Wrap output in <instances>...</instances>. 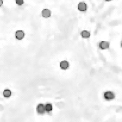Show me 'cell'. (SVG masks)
<instances>
[{"instance_id": "6da1fadb", "label": "cell", "mask_w": 122, "mask_h": 122, "mask_svg": "<svg viewBox=\"0 0 122 122\" xmlns=\"http://www.w3.org/2000/svg\"><path fill=\"white\" fill-rule=\"evenodd\" d=\"M104 97L107 101H110L115 98V95L114 92L111 91H107L104 94Z\"/></svg>"}, {"instance_id": "7a4b0ae2", "label": "cell", "mask_w": 122, "mask_h": 122, "mask_svg": "<svg viewBox=\"0 0 122 122\" xmlns=\"http://www.w3.org/2000/svg\"><path fill=\"white\" fill-rule=\"evenodd\" d=\"M110 47V44L109 42H106V41H101L100 44H99V47L101 49H107L109 48Z\"/></svg>"}, {"instance_id": "3957f363", "label": "cell", "mask_w": 122, "mask_h": 122, "mask_svg": "<svg viewBox=\"0 0 122 122\" xmlns=\"http://www.w3.org/2000/svg\"><path fill=\"white\" fill-rule=\"evenodd\" d=\"M16 38L18 40H22L25 37V32L23 30H17L15 33Z\"/></svg>"}, {"instance_id": "277c9868", "label": "cell", "mask_w": 122, "mask_h": 122, "mask_svg": "<svg viewBox=\"0 0 122 122\" xmlns=\"http://www.w3.org/2000/svg\"><path fill=\"white\" fill-rule=\"evenodd\" d=\"M78 10L80 11H82V12H85L87 10V5L84 2H80L79 4H78Z\"/></svg>"}, {"instance_id": "5b68a950", "label": "cell", "mask_w": 122, "mask_h": 122, "mask_svg": "<svg viewBox=\"0 0 122 122\" xmlns=\"http://www.w3.org/2000/svg\"><path fill=\"white\" fill-rule=\"evenodd\" d=\"M37 112L39 114H44L45 112V107L44 104H40L38 105L37 107Z\"/></svg>"}, {"instance_id": "8992f818", "label": "cell", "mask_w": 122, "mask_h": 122, "mask_svg": "<svg viewBox=\"0 0 122 122\" xmlns=\"http://www.w3.org/2000/svg\"><path fill=\"white\" fill-rule=\"evenodd\" d=\"M51 11L48 9H44L42 10V15L44 18H49V17L51 16Z\"/></svg>"}, {"instance_id": "52a82bcc", "label": "cell", "mask_w": 122, "mask_h": 122, "mask_svg": "<svg viewBox=\"0 0 122 122\" xmlns=\"http://www.w3.org/2000/svg\"><path fill=\"white\" fill-rule=\"evenodd\" d=\"M60 67L63 70H66L69 68V63H68L66 61H61L60 64Z\"/></svg>"}, {"instance_id": "ba28073f", "label": "cell", "mask_w": 122, "mask_h": 122, "mask_svg": "<svg viewBox=\"0 0 122 122\" xmlns=\"http://www.w3.org/2000/svg\"><path fill=\"white\" fill-rule=\"evenodd\" d=\"M90 35V32L88 30H82L81 32V36L83 38H89Z\"/></svg>"}, {"instance_id": "9c48e42d", "label": "cell", "mask_w": 122, "mask_h": 122, "mask_svg": "<svg viewBox=\"0 0 122 122\" xmlns=\"http://www.w3.org/2000/svg\"><path fill=\"white\" fill-rule=\"evenodd\" d=\"M44 107L45 110L46 112H51L52 110V105L51 104H47L45 105H44Z\"/></svg>"}, {"instance_id": "30bf717a", "label": "cell", "mask_w": 122, "mask_h": 122, "mask_svg": "<svg viewBox=\"0 0 122 122\" xmlns=\"http://www.w3.org/2000/svg\"><path fill=\"white\" fill-rule=\"evenodd\" d=\"M3 95L5 98H9L11 96V91L10 89H5L3 92Z\"/></svg>"}, {"instance_id": "8fae6325", "label": "cell", "mask_w": 122, "mask_h": 122, "mask_svg": "<svg viewBox=\"0 0 122 122\" xmlns=\"http://www.w3.org/2000/svg\"><path fill=\"white\" fill-rule=\"evenodd\" d=\"M16 3L19 5H22L24 4V0H16Z\"/></svg>"}, {"instance_id": "7c38bea8", "label": "cell", "mask_w": 122, "mask_h": 122, "mask_svg": "<svg viewBox=\"0 0 122 122\" xmlns=\"http://www.w3.org/2000/svg\"><path fill=\"white\" fill-rule=\"evenodd\" d=\"M3 4V0H0V7Z\"/></svg>"}, {"instance_id": "4fadbf2b", "label": "cell", "mask_w": 122, "mask_h": 122, "mask_svg": "<svg viewBox=\"0 0 122 122\" xmlns=\"http://www.w3.org/2000/svg\"><path fill=\"white\" fill-rule=\"evenodd\" d=\"M106 1H111V0H105Z\"/></svg>"}]
</instances>
